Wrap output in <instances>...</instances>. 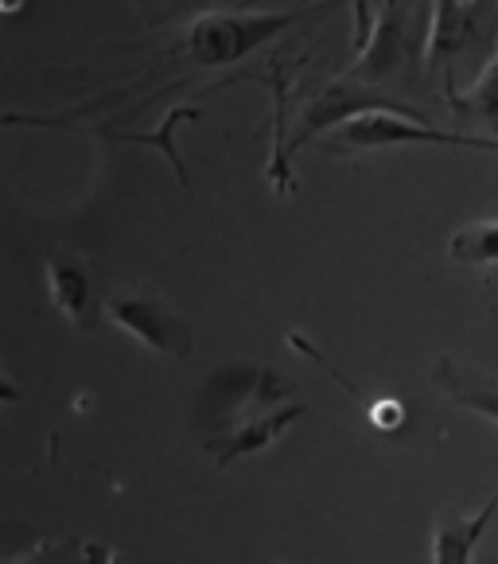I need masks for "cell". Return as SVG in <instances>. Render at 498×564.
<instances>
[{
	"mask_svg": "<svg viewBox=\"0 0 498 564\" xmlns=\"http://www.w3.org/2000/svg\"><path fill=\"white\" fill-rule=\"evenodd\" d=\"M4 564H117V553L109 545L71 533V538H40L32 549L9 556Z\"/></svg>",
	"mask_w": 498,
	"mask_h": 564,
	"instance_id": "7c38bea8",
	"label": "cell"
},
{
	"mask_svg": "<svg viewBox=\"0 0 498 564\" xmlns=\"http://www.w3.org/2000/svg\"><path fill=\"white\" fill-rule=\"evenodd\" d=\"M4 9H9V12H17V9H20V0H4Z\"/></svg>",
	"mask_w": 498,
	"mask_h": 564,
	"instance_id": "9a60e30c",
	"label": "cell"
},
{
	"mask_svg": "<svg viewBox=\"0 0 498 564\" xmlns=\"http://www.w3.org/2000/svg\"><path fill=\"white\" fill-rule=\"evenodd\" d=\"M374 4H378V9H382V0H374Z\"/></svg>",
	"mask_w": 498,
	"mask_h": 564,
	"instance_id": "e0dca14e",
	"label": "cell"
},
{
	"mask_svg": "<svg viewBox=\"0 0 498 564\" xmlns=\"http://www.w3.org/2000/svg\"><path fill=\"white\" fill-rule=\"evenodd\" d=\"M300 416H304V405H300V401H289V405H281V409H269V413L226 424L215 441H207V448L215 452V459H218V471L234 467L241 456L266 452L273 441H281L284 432H289V424H296Z\"/></svg>",
	"mask_w": 498,
	"mask_h": 564,
	"instance_id": "8992f818",
	"label": "cell"
},
{
	"mask_svg": "<svg viewBox=\"0 0 498 564\" xmlns=\"http://www.w3.org/2000/svg\"><path fill=\"white\" fill-rule=\"evenodd\" d=\"M393 4H398V0H386L370 47H366L362 55L355 58V67H350L347 78H355V83H386V78L401 75V67L409 63V40H405V32H401V20Z\"/></svg>",
	"mask_w": 498,
	"mask_h": 564,
	"instance_id": "ba28073f",
	"label": "cell"
},
{
	"mask_svg": "<svg viewBox=\"0 0 498 564\" xmlns=\"http://www.w3.org/2000/svg\"><path fill=\"white\" fill-rule=\"evenodd\" d=\"M432 386L448 393V401L456 409L498 424V378H487V373L456 362L452 355H441L432 362Z\"/></svg>",
	"mask_w": 498,
	"mask_h": 564,
	"instance_id": "52a82bcc",
	"label": "cell"
},
{
	"mask_svg": "<svg viewBox=\"0 0 498 564\" xmlns=\"http://www.w3.org/2000/svg\"><path fill=\"white\" fill-rule=\"evenodd\" d=\"M448 258L456 265L495 269L498 265V218H479V223L459 226L448 238Z\"/></svg>",
	"mask_w": 498,
	"mask_h": 564,
	"instance_id": "4fadbf2b",
	"label": "cell"
},
{
	"mask_svg": "<svg viewBox=\"0 0 498 564\" xmlns=\"http://www.w3.org/2000/svg\"><path fill=\"white\" fill-rule=\"evenodd\" d=\"M464 4H472V9H475V4H483V0H464Z\"/></svg>",
	"mask_w": 498,
	"mask_h": 564,
	"instance_id": "2e32d148",
	"label": "cell"
},
{
	"mask_svg": "<svg viewBox=\"0 0 498 564\" xmlns=\"http://www.w3.org/2000/svg\"><path fill=\"white\" fill-rule=\"evenodd\" d=\"M292 63L284 55L269 58V90H273V152H269V187L277 195H292V156L284 144L289 129V94H292Z\"/></svg>",
	"mask_w": 498,
	"mask_h": 564,
	"instance_id": "8fae6325",
	"label": "cell"
},
{
	"mask_svg": "<svg viewBox=\"0 0 498 564\" xmlns=\"http://www.w3.org/2000/svg\"><path fill=\"white\" fill-rule=\"evenodd\" d=\"M498 514V490L483 502L475 514H444L432 525V564H475L487 525Z\"/></svg>",
	"mask_w": 498,
	"mask_h": 564,
	"instance_id": "9c48e42d",
	"label": "cell"
},
{
	"mask_svg": "<svg viewBox=\"0 0 498 564\" xmlns=\"http://www.w3.org/2000/svg\"><path fill=\"white\" fill-rule=\"evenodd\" d=\"M475 40L472 4L464 0H432L429 32H424V63L432 70H448V63Z\"/></svg>",
	"mask_w": 498,
	"mask_h": 564,
	"instance_id": "30bf717a",
	"label": "cell"
},
{
	"mask_svg": "<svg viewBox=\"0 0 498 564\" xmlns=\"http://www.w3.org/2000/svg\"><path fill=\"white\" fill-rule=\"evenodd\" d=\"M343 0H324L320 9H292V12H199L183 32V55L195 67H234L269 40L289 32L292 24L312 17H324Z\"/></svg>",
	"mask_w": 498,
	"mask_h": 564,
	"instance_id": "6da1fadb",
	"label": "cell"
},
{
	"mask_svg": "<svg viewBox=\"0 0 498 564\" xmlns=\"http://www.w3.org/2000/svg\"><path fill=\"white\" fill-rule=\"evenodd\" d=\"M464 109H472L490 129V137H498V47H495V55L487 58V67L479 70V78L472 83V90H467Z\"/></svg>",
	"mask_w": 498,
	"mask_h": 564,
	"instance_id": "5bb4252c",
	"label": "cell"
},
{
	"mask_svg": "<svg viewBox=\"0 0 498 564\" xmlns=\"http://www.w3.org/2000/svg\"><path fill=\"white\" fill-rule=\"evenodd\" d=\"M374 109H393V113H413V117H424L421 109H413L405 101L401 106L398 98H386V94H374L370 86H358L355 78H335V83H327L324 90L316 94V98L307 101L304 113H300V133L292 137L289 152L304 149L312 137L327 133V129H339V124L355 121V117L362 113H374Z\"/></svg>",
	"mask_w": 498,
	"mask_h": 564,
	"instance_id": "277c9868",
	"label": "cell"
},
{
	"mask_svg": "<svg viewBox=\"0 0 498 564\" xmlns=\"http://www.w3.org/2000/svg\"><path fill=\"white\" fill-rule=\"evenodd\" d=\"M393 144H448V149H475V152H498V137H475V133H448L432 129L424 117L393 113V109H374L355 121L339 124L332 133V149H393Z\"/></svg>",
	"mask_w": 498,
	"mask_h": 564,
	"instance_id": "7a4b0ae2",
	"label": "cell"
},
{
	"mask_svg": "<svg viewBox=\"0 0 498 564\" xmlns=\"http://www.w3.org/2000/svg\"><path fill=\"white\" fill-rule=\"evenodd\" d=\"M106 316L124 335H133L144 350L164 358H187L192 355V324L149 292H129V296H106Z\"/></svg>",
	"mask_w": 498,
	"mask_h": 564,
	"instance_id": "3957f363",
	"label": "cell"
},
{
	"mask_svg": "<svg viewBox=\"0 0 498 564\" xmlns=\"http://www.w3.org/2000/svg\"><path fill=\"white\" fill-rule=\"evenodd\" d=\"M43 276H47L51 304L58 316L78 332H94L98 319L106 316V296L98 292L94 269L71 249H51L43 258Z\"/></svg>",
	"mask_w": 498,
	"mask_h": 564,
	"instance_id": "5b68a950",
	"label": "cell"
}]
</instances>
